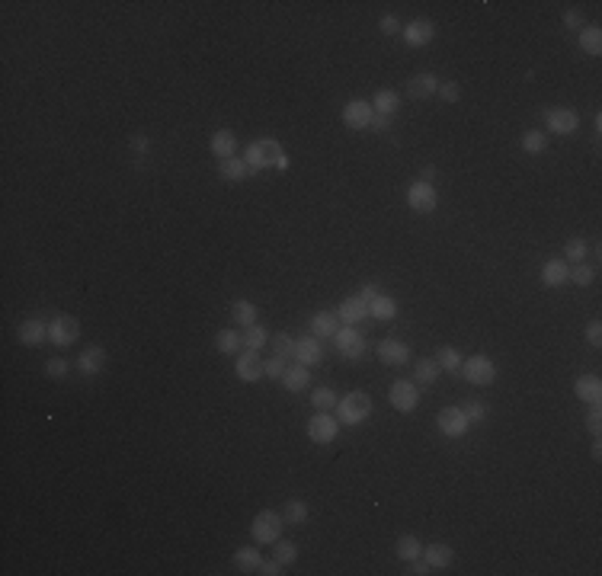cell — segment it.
Listing matches in <instances>:
<instances>
[{"label": "cell", "mask_w": 602, "mask_h": 576, "mask_svg": "<svg viewBox=\"0 0 602 576\" xmlns=\"http://www.w3.org/2000/svg\"><path fill=\"white\" fill-rule=\"evenodd\" d=\"M243 160H247L250 173L269 170V166H275V170H288V154H285V147H282L279 141H273V138L250 141L247 151H243Z\"/></svg>", "instance_id": "obj_1"}, {"label": "cell", "mask_w": 602, "mask_h": 576, "mask_svg": "<svg viewBox=\"0 0 602 576\" xmlns=\"http://www.w3.org/2000/svg\"><path fill=\"white\" fill-rule=\"evenodd\" d=\"M371 416V397L365 390H349L337 400V420L339 426H362Z\"/></svg>", "instance_id": "obj_2"}, {"label": "cell", "mask_w": 602, "mask_h": 576, "mask_svg": "<svg viewBox=\"0 0 602 576\" xmlns=\"http://www.w3.org/2000/svg\"><path fill=\"white\" fill-rule=\"evenodd\" d=\"M282 512L275 509H260L250 522V535H253L256 544H275L282 538Z\"/></svg>", "instance_id": "obj_3"}, {"label": "cell", "mask_w": 602, "mask_h": 576, "mask_svg": "<svg viewBox=\"0 0 602 576\" xmlns=\"http://www.w3.org/2000/svg\"><path fill=\"white\" fill-rule=\"evenodd\" d=\"M333 346H337V352L343 358H362L365 352H369V339H365L362 330H356V326L343 324L337 333H333Z\"/></svg>", "instance_id": "obj_4"}, {"label": "cell", "mask_w": 602, "mask_h": 576, "mask_svg": "<svg viewBox=\"0 0 602 576\" xmlns=\"http://www.w3.org/2000/svg\"><path fill=\"white\" fill-rule=\"evenodd\" d=\"M544 128H548V134H561V138H567V134H574L576 128H580V112L570 109V106L544 109Z\"/></svg>", "instance_id": "obj_5"}, {"label": "cell", "mask_w": 602, "mask_h": 576, "mask_svg": "<svg viewBox=\"0 0 602 576\" xmlns=\"http://www.w3.org/2000/svg\"><path fill=\"white\" fill-rule=\"evenodd\" d=\"M388 400L397 413H413V410L420 407V388L413 384V378H410V381L407 378H397L388 388Z\"/></svg>", "instance_id": "obj_6"}, {"label": "cell", "mask_w": 602, "mask_h": 576, "mask_svg": "<svg viewBox=\"0 0 602 576\" xmlns=\"http://www.w3.org/2000/svg\"><path fill=\"white\" fill-rule=\"evenodd\" d=\"M77 339H80V320L70 317V314H55V317L48 320V343L55 346H74Z\"/></svg>", "instance_id": "obj_7"}, {"label": "cell", "mask_w": 602, "mask_h": 576, "mask_svg": "<svg viewBox=\"0 0 602 576\" xmlns=\"http://www.w3.org/2000/svg\"><path fill=\"white\" fill-rule=\"evenodd\" d=\"M339 432V420L330 413V410H317V413L307 420V439L314 445H330Z\"/></svg>", "instance_id": "obj_8"}, {"label": "cell", "mask_w": 602, "mask_h": 576, "mask_svg": "<svg viewBox=\"0 0 602 576\" xmlns=\"http://www.w3.org/2000/svg\"><path fill=\"white\" fill-rule=\"evenodd\" d=\"M461 375H465V381L474 384V388H487V384L497 381V365L487 356H471L461 365Z\"/></svg>", "instance_id": "obj_9"}, {"label": "cell", "mask_w": 602, "mask_h": 576, "mask_svg": "<svg viewBox=\"0 0 602 576\" xmlns=\"http://www.w3.org/2000/svg\"><path fill=\"white\" fill-rule=\"evenodd\" d=\"M407 205H410V211H416V215H433L435 205H439L435 186H433V183H423V179L410 183V189H407Z\"/></svg>", "instance_id": "obj_10"}, {"label": "cell", "mask_w": 602, "mask_h": 576, "mask_svg": "<svg viewBox=\"0 0 602 576\" xmlns=\"http://www.w3.org/2000/svg\"><path fill=\"white\" fill-rule=\"evenodd\" d=\"M435 426H439V432L448 435V439H461V435H468L471 422H468L461 407H442L439 413H435Z\"/></svg>", "instance_id": "obj_11"}, {"label": "cell", "mask_w": 602, "mask_h": 576, "mask_svg": "<svg viewBox=\"0 0 602 576\" xmlns=\"http://www.w3.org/2000/svg\"><path fill=\"white\" fill-rule=\"evenodd\" d=\"M371 119H375V109H371V102L349 100L343 106V125L352 128V132H365V128L371 125Z\"/></svg>", "instance_id": "obj_12"}, {"label": "cell", "mask_w": 602, "mask_h": 576, "mask_svg": "<svg viewBox=\"0 0 602 576\" xmlns=\"http://www.w3.org/2000/svg\"><path fill=\"white\" fill-rule=\"evenodd\" d=\"M378 358H381V365H391V368L410 365V346L397 336H388V339L378 343Z\"/></svg>", "instance_id": "obj_13"}, {"label": "cell", "mask_w": 602, "mask_h": 576, "mask_svg": "<svg viewBox=\"0 0 602 576\" xmlns=\"http://www.w3.org/2000/svg\"><path fill=\"white\" fill-rule=\"evenodd\" d=\"M403 42L410 45V48H423V45H429L435 38V23L433 19H410L407 26H403Z\"/></svg>", "instance_id": "obj_14"}, {"label": "cell", "mask_w": 602, "mask_h": 576, "mask_svg": "<svg viewBox=\"0 0 602 576\" xmlns=\"http://www.w3.org/2000/svg\"><path fill=\"white\" fill-rule=\"evenodd\" d=\"M234 375L241 378V381H247V384L260 381V378H263V358H260V352L243 349L241 356H237V362H234Z\"/></svg>", "instance_id": "obj_15"}, {"label": "cell", "mask_w": 602, "mask_h": 576, "mask_svg": "<svg viewBox=\"0 0 602 576\" xmlns=\"http://www.w3.org/2000/svg\"><path fill=\"white\" fill-rule=\"evenodd\" d=\"M74 368L80 371V375H87V378L100 375V371L106 368V349H102V346H87V349H80Z\"/></svg>", "instance_id": "obj_16"}, {"label": "cell", "mask_w": 602, "mask_h": 576, "mask_svg": "<svg viewBox=\"0 0 602 576\" xmlns=\"http://www.w3.org/2000/svg\"><path fill=\"white\" fill-rule=\"evenodd\" d=\"M16 339L23 346H42L45 339H48V324H45V320H38V317H26L23 324L16 326Z\"/></svg>", "instance_id": "obj_17"}, {"label": "cell", "mask_w": 602, "mask_h": 576, "mask_svg": "<svg viewBox=\"0 0 602 576\" xmlns=\"http://www.w3.org/2000/svg\"><path fill=\"white\" fill-rule=\"evenodd\" d=\"M339 330V317L337 311H314L307 320V333L317 339H333V333Z\"/></svg>", "instance_id": "obj_18"}, {"label": "cell", "mask_w": 602, "mask_h": 576, "mask_svg": "<svg viewBox=\"0 0 602 576\" xmlns=\"http://www.w3.org/2000/svg\"><path fill=\"white\" fill-rule=\"evenodd\" d=\"M337 317H339V324L356 326V324H362V320L369 317V304H365L359 294H349V298H343L337 304Z\"/></svg>", "instance_id": "obj_19"}, {"label": "cell", "mask_w": 602, "mask_h": 576, "mask_svg": "<svg viewBox=\"0 0 602 576\" xmlns=\"http://www.w3.org/2000/svg\"><path fill=\"white\" fill-rule=\"evenodd\" d=\"M295 362L301 365H320L324 362V346H320L317 336H311V333H305V336H298V352H295Z\"/></svg>", "instance_id": "obj_20"}, {"label": "cell", "mask_w": 602, "mask_h": 576, "mask_svg": "<svg viewBox=\"0 0 602 576\" xmlns=\"http://www.w3.org/2000/svg\"><path fill=\"white\" fill-rule=\"evenodd\" d=\"M279 381H282V388H285L288 394H301L305 388H311V368L301 365V362H295V365H288L285 375H282Z\"/></svg>", "instance_id": "obj_21"}, {"label": "cell", "mask_w": 602, "mask_h": 576, "mask_svg": "<svg viewBox=\"0 0 602 576\" xmlns=\"http://www.w3.org/2000/svg\"><path fill=\"white\" fill-rule=\"evenodd\" d=\"M423 560H426L433 570H445V567H452V563H455V550L448 548L445 541L423 544Z\"/></svg>", "instance_id": "obj_22"}, {"label": "cell", "mask_w": 602, "mask_h": 576, "mask_svg": "<svg viewBox=\"0 0 602 576\" xmlns=\"http://www.w3.org/2000/svg\"><path fill=\"white\" fill-rule=\"evenodd\" d=\"M567 272H570V262L554 256V260H548L542 266L538 279H542V285H548V288H561V285H567Z\"/></svg>", "instance_id": "obj_23"}, {"label": "cell", "mask_w": 602, "mask_h": 576, "mask_svg": "<svg viewBox=\"0 0 602 576\" xmlns=\"http://www.w3.org/2000/svg\"><path fill=\"white\" fill-rule=\"evenodd\" d=\"M435 90H439V77L429 74V70H420V74H413L407 80V93L413 96V100H429Z\"/></svg>", "instance_id": "obj_24"}, {"label": "cell", "mask_w": 602, "mask_h": 576, "mask_svg": "<svg viewBox=\"0 0 602 576\" xmlns=\"http://www.w3.org/2000/svg\"><path fill=\"white\" fill-rule=\"evenodd\" d=\"M574 394L583 403H602V378L599 375H580L574 381Z\"/></svg>", "instance_id": "obj_25"}, {"label": "cell", "mask_w": 602, "mask_h": 576, "mask_svg": "<svg viewBox=\"0 0 602 576\" xmlns=\"http://www.w3.org/2000/svg\"><path fill=\"white\" fill-rule=\"evenodd\" d=\"M211 154H215L218 160H228V157H237V134L231 132V128H218L215 134H211Z\"/></svg>", "instance_id": "obj_26"}, {"label": "cell", "mask_w": 602, "mask_h": 576, "mask_svg": "<svg viewBox=\"0 0 602 576\" xmlns=\"http://www.w3.org/2000/svg\"><path fill=\"white\" fill-rule=\"evenodd\" d=\"M218 176L228 179V183H243L247 176H253L247 166V160L241 157H228V160H218Z\"/></svg>", "instance_id": "obj_27"}, {"label": "cell", "mask_w": 602, "mask_h": 576, "mask_svg": "<svg viewBox=\"0 0 602 576\" xmlns=\"http://www.w3.org/2000/svg\"><path fill=\"white\" fill-rule=\"evenodd\" d=\"M439 362L435 358H416L413 362V384L416 388H426V384H433L435 378H439Z\"/></svg>", "instance_id": "obj_28"}, {"label": "cell", "mask_w": 602, "mask_h": 576, "mask_svg": "<svg viewBox=\"0 0 602 576\" xmlns=\"http://www.w3.org/2000/svg\"><path fill=\"white\" fill-rule=\"evenodd\" d=\"M256 304L253 301H247V298H237L234 304H231V320H234L237 326H253L256 324Z\"/></svg>", "instance_id": "obj_29"}, {"label": "cell", "mask_w": 602, "mask_h": 576, "mask_svg": "<svg viewBox=\"0 0 602 576\" xmlns=\"http://www.w3.org/2000/svg\"><path fill=\"white\" fill-rule=\"evenodd\" d=\"M397 314V301L391 298V294H375V298L369 301V317L375 320H394Z\"/></svg>", "instance_id": "obj_30"}, {"label": "cell", "mask_w": 602, "mask_h": 576, "mask_svg": "<svg viewBox=\"0 0 602 576\" xmlns=\"http://www.w3.org/2000/svg\"><path fill=\"white\" fill-rule=\"evenodd\" d=\"M371 109L381 115H394L397 109H401V93H397V90H378V93L371 96Z\"/></svg>", "instance_id": "obj_31"}, {"label": "cell", "mask_w": 602, "mask_h": 576, "mask_svg": "<svg viewBox=\"0 0 602 576\" xmlns=\"http://www.w3.org/2000/svg\"><path fill=\"white\" fill-rule=\"evenodd\" d=\"M260 550L256 548H241L234 550V557H231V563H234L237 573H256V567H260Z\"/></svg>", "instance_id": "obj_32"}, {"label": "cell", "mask_w": 602, "mask_h": 576, "mask_svg": "<svg viewBox=\"0 0 602 576\" xmlns=\"http://www.w3.org/2000/svg\"><path fill=\"white\" fill-rule=\"evenodd\" d=\"M435 362H439V368L448 371V375H461V365H465V358H461V352L455 349V346H442V349L435 352Z\"/></svg>", "instance_id": "obj_33"}, {"label": "cell", "mask_w": 602, "mask_h": 576, "mask_svg": "<svg viewBox=\"0 0 602 576\" xmlns=\"http://www.w3.org/2000/svg\"><path fill=\"white\" fill-rule=\"evenodd\" d=\"M394 554L401 557V560H416V557H423V541L416 535H401L394 544Z\"/></svg>", "instance_id": "obj_34"}, {"label": "cell", "mask_w": 602, "mask_h": 576, "mask_svg": "<svg viewBox=\"0 0 602 576\" xmlns=\"http://www.w3.org/2000/svg\"><path fill=\"white\" fill-rule=\"evenodd\" d=\"M241 339H243V349H253V352H260L263 346L269 343V330L263 324H253V326H243V333H241Z\"/></svg>", "instance_id": "obj_35"}, {"label": "cell", "mask_w": 602, "mask_h": 576, "mask_svg": "<svg viewBox=\"0 0 602 576\" xmlns=\"http://www.w3.org/2000/svg\"><path fill=\"white\" fill-rule=\"evenodd\" d=\"M580 48L593 58L602 55V29L599 26H583L580 29Z\"/></svg>", "instance_id": "obj_36"}, {"label": "cell", "mask_w": 602, "mask_h": 576, "mask_svg": "<svg viewBox=\"0 0 602 576\" xmlns=\"http://www.w3.org/2000/svg\"><path fill=\"white\" fill-rule=\"evenodd\" d=\"M273 349H275V356H282L285 362H295V352H298V339L292 336V333H275L273 339Z\"/></svg>", "instance_id": "obj_37"}, {"label": "cell", "mask_w": 602, "mask_h": 576, "mask_svg": "<svg viewBox=\"0 0 602 576\" xmlns=\"http://www.w3.org/2000/svg\"><path fill=\"white\" fill-rule=\"evenodd\" d=\"M567 282H574V285H580V288H589L596 282V266H589V262H570Z\"/></svg>", "instance_id": "obj_38"}, {"label": "cell", "mask_w": 602, "mask_h": 576, "mask_svg": "<svg viewBox=\"0 0 602 576\" xmlns=\"http://www.w3.org/2000/svg\"><path fill=\"white\" fill-rule=\"evenodd\" d=\"M215 349L224 352V356H231V352H241L243 349V339L237 330H218L215 333Z\"/></svg>", "instance_id": "obj_39"}, {"label": "cell", "mask_w": 602, "mask_h": 576, "mask_svg": "<svg viewBox=\"0 0 602 576\" xmlns=\"http://www.w3.org/2000/svg\"><path fill=\"white\" fill-rule=\"evenodd\" d=\"M273 557L282 563V567H292V563L298 560V544L288 541V538H279V541L273 544Z\"/></svg>", "instance_id": "obj_40"}, {"label": "cell", "mask_w": 602, "mask_h": 576, "mask_svg": "<svg viewBox=\"0 0 602 576\" xmlns=\"http://www.w3.org/2000/svg\"><path fill=\"white\" fill-rule=\"evenodd\" d=\"M282 522H288V525H305V522H307V503H305V499H288L285 509H282Z\"/></svg>", "instance_id": "obj_41"}, {"label": "cell", "mask_w": 602, "mask_h": 576, "mask_svg": "<svg viewBox=\"0 0 602 576\" xmlns=\"http://www.w3.org/2000/svg\"><path fill=\"white\" fill-rule=\"evenodd\" d=\"M337 400H339L337 390L327 388V384H320V388H314V390H311V403H314V410H330V413H333V410H337Z\"/></svg>", "instance_id": "obj_42"}, {"label": "cell", "mask_w": 602, "mask_h": 576, "mask_svg": "<svg viewBox=\"0 0 602 576\" xmlns=\"http://www.w3.org/2000/svg\"><path fill=\"white\" fill-rule=\"evenodd\" d=\"M522 151L525 154H544V151H548V134L538 132V128L522 132Z\"/></svg>", "instance_id": "obj_43"}, {"label": "cell", "mask_w": 602, "mask_h": 576, "mask_svg": "<svg viewBox=\"0 0 602 576\" xmlns=\"http://www.w3.org/2000/svg\"><path fill=\"white\" fill-rule=\"evenodd\" d=\"M586 253H589V243L583 237H570L564 243V260L567 262H586Z\"/></svg>", "instance_id": "obj_44"}, {"label": "cell", "mask_w": 602, "mask_h": 576, "mask_svg": "<svg viewBox=\"0 0 602 576\" xmlns=\"http://www.w3.org/2000/svg\"><path fill=\"white\" fill-rule=\"evenodd\" d=\"M461 410H465V416H468V422H471V426H474V422H484L487 420V403H480V400H468Z\"/></svg>", "instance_id": "obj_45"}, {"label": "cell", "mask_w": 602, "mask_h": 576, "mask_svg": "<svg viewBox=\"0 0 602 576\" xmlns=\"http://www.w3.org/2000/svg\"><path fill=\"white\" fill-rule=\"evenodd\" d=\"M285 368H288V362H285V358H282V356H273V358H269V362H263V375H266V378H273V381H275V378H282V375H285Z\"/></svg>", "instance_id": "obj_46"}, {"label": "cell", "mask_w": 602, "mask_h": 576, "mask_svg": "<svg viewBox=\"0 0 602 576\" xmlns=\"http://www.w3.org/2000/svg\"><path fill=\"white\" fill-rule=\"evenodd\" d=\"M435 93L442 96V102H458L461 100V87L455 80H439V90Z\"/></svg>", "instance_id": "obj_47"}, {"label": "cell", "mask_w": 602, "mask_h": 576, "mask_svg": "<svg viewBox=\"0 0 602 576\" xmlns=\"http://www.w3.org/2000/svg\"><path fill=\"white\" fill-rule=\"evenodd\" d=\"M68 371H70V362H64V358H48V362H45V375L55 378V381H61Z\"/></svg>", "instance_id": "obj_48"}, {"label": "cell", "mask_w": 602, "mask_h": 576, "mask_svg": "<svg viewBox=\"0 0 602 576\" xmlns=\"http://www.w3.org/2000/svg\"><path fill=\"white\" fill-rule=\"evenodd\" d=\"M378 29H381L384 36H401V32H403V23H401V19H397V16H391V13H388V16H381V23H378Z\"/></svg>", "instance_id": "obj_49"}, {"label": "cell", "mask_w": 602, "mask_h": 576, "mask_svg": "<svg viewBox=\"0 0 602 576\" xmlns=\"http://www.w3.org/2000/svg\"><path fill=\"white\" fill-rule=\"evenodd\" d=\"M599 403H589V413H586V429L589 432L596 435V439H599V429H602V420H599Z\"/></svg>", "instance_id": "obj_50"}, {"label": "cell", "mask_w": 602, "mask_h": 576, "mask_svg": "<svg viewBox=\"0 0 602 576\" xmlns=\"http://www.w3.org/2000/svg\"><path fill=\"white\" fill-rule=\"evenodd\" d=\"M586 343L589 346H602V320H589V324H586Z\"/></svg>", "instance_id": "obj_51"}, {"label": "cell", "mask_w": 602, "mask_h": 576, "mask_svg": "<svg viewBox=\"0 0 602 576\" xmlns=\"http://www.w3.org/2000/svg\"><path fill=\"white\" fill-rule=\"evenodd\" d=\"M256 573H260V576H282V573H285V570H282V563H279V560H275V557H273V560H260V567H256Z\"/></svg>", "instance_id": "obj_52"}, {"label": "cell", "mask_w": 602, "mask_h": 576, "mask_svg": "<svg viewBox=\"0 0 602 576\" xmlns=\"http://www.w3.org/2000/svg\"><path fill=\"white\" fill-rule=\"evenodd\" d=\"M371 132L375 134H384V132H391V115H381V112H375V119H371Z\"/></svg>", "instance_id": "obj_53"}, {"label": "cell", "mask_w": 602, "mask_h": 576, "mask_svg": "<svg viewBox=\"0 0 602 576\" xmlns=\"http://www.w3.org/2000/svg\"><path fill=\"white\" fill-rule=\"evenodd\" d=\"M564 26H567V29H576V32H580V29H583V16H580L576 10H567V13H564Z\"/></svg>", "instance_id": "obj_54"}, {"label": "cell", "mask_w": 602, "mask_h": 576, "mask_svg": "<svg viewBox=\"0 0 602 576\" xmlns=\"http://www.w3.org/2000/svg\"><path fill=\"white\" fill-rule=\"evenodd\" d=\"M407 573H413V576H426V573H433V567H429L426 560H420V557H416V560H410V570Z\"/></svg>", "instance_id": "obj_55"}, {"label": "cell", "mask_w": 602, "mask_h": 576, "mask_svg": "<svg viewBox=\"0 0 602 576\" xmlns=\"http://www.w3.org/2000/svg\"><path fill=\"white\" fill-rule=\"evenodd\" d=\"M375 294H378V285H375V282H365V285H359V298H362L365 304H369V301L375 298Z\"/></svg>", "instance_id": "obj_56"}, {"label": "cell", "mask_w": 602, "mask_h": 576, "mask_svg": "<svg viewBox=\"0 0 602 576\" xmlns=\"http://www.w3.org/2000/svg\"><path fill=\"white\" fill-rule=\"evenodd\" d=\"M132 147H134L138 154H147V151H151V138H144V134H134V138H132Z\"/></svg>", "instance_id": "obj_57"}, {"label": "cell", "mask_w": 602, "mask_h": 576, "mask_svg": "<svg viewBox=\"0 0 602 576\" xmlns=\"http://www.w3.org/2000/svg\"><path fill=\"white\" fill-rule=\"evenodd\" d=\"M420 179H423V183H433V179H435V166H433V164L423 166V170H420Z\"/></svg>", "instance_id": "obj_58"}, {"label": "cell", "mask_w": 602, "mask_h": 576, "mask_svg": "<svg viewBox=\"0 0 602 576\" xmlns=\"http://www.w3.org/2000/svg\"><path fill=\"white\" fill-rule=\"evenodd\" d=\"M593 128H596V132H602V115H599V112L593 115Z\"/></svg>", "instance_id": "obj_59"}]
</instances>
